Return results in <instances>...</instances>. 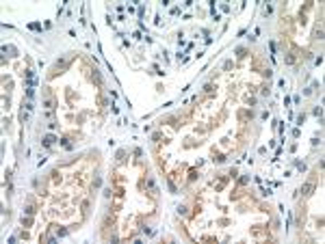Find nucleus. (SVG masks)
Instances as JSON below:
<instances>
[{"label":"nucleus","mask_w":325,"mask_h":244,"mask_svg":"<svg viewBox=\"0 0 325 244\" xmlns=\"http://www.w3.org/2000/svg\"><path fill=\"white\" fill-rule=\"evenodd\" d=\"M286 63H288V65H293V63H295V56H293V54H288V56H286Z\"/></svg>","instance_id":"obj_4"},{"label":"nucleus","mask_w":325,"mask_h":244,"mask_svg":"<svg viewBox=\"0 0 325 244\" xmlns=\"http://www.w3.org/2000/svg\"><path fill=\"white\" fill-rule=\"evenodd\" d=\"M52 143H54V136H46V138H44V145H46V147H50Z\"/></svg>","instance_id":"obj_3"},{"label":"nucleus","mask_w":325,"mask_h":244,"mask_svg":"<svg viewBox=\"0 0 325 244\" xmlns=\"http://www.w3.org/2000/svg\"><path fill=\"white\" fill-rule=\"evenodd\" d=\"M312 188H314V184H306L304 188H301V192L306 194V197H308V194H312Z\"/></svg>","instance_id":"obj_2"},{"label":"nucleus","mask_w":325,"mask_h":244,"mask_svg":"<svg viewBox=\"0 0 325 244\" xmlns=\"http://www.w3.org/2000/svg\"><path fill=\"white\" fill-rule=\"evenodd\" d=\"M30 110H33V104H26V108H22V112H20V117H22V121H28V117H30Z\"/></svg>","instance_id":"obj_1"}]
</instances>
